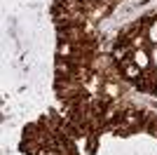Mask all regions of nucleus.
Here are the masks:
<instances>
[{
    "instance_id": "nucleus-1",
    "label": "nucleus",
    "mask_w": 157,
    "mask_h": 155,
    "mask_svg": "<svg viewBox=\"0 0 157 155\" xmlns=\"http://www.w3.org/2000/svg\"><path fill=\"white\" fill-rule=\"evenodd\" d=\"M134 64H136L138 68H145V66L150 64V61H148V54H145L143 50H136L134 52Z\"/></svg>"
},
{
    "instance_id": "nucleus-2",
    "label": "nucleus",
    "mask_w": 157,
    "mask_h": 155,
    "mask_svg": "<svg viewBox=\"0 0 157 155\" xmlns=\"http://www.w3.org/2000/svg\"><path fill=\"white\" fill-rule=\"evenodd\" d=\"M150 40H152V42H157V21L150 26Z\"/></svg>"
},
{
    "instance_id": "nucleus-3",
    "label": "nucleus",
    "mask_w": 157,
    "mask_h": 155,
    "mask_svg": "<svg viewBox=\"0 0 157 155\" xmlns=\"http://www.w3.org/2000/svg\"><path fill=\"white\" fill-rule=\"evenodd\" d=\"M138 71H141L138 66H129V68H127V75H129V78H134V75H138Z\"/></svg>"
}]
</instances>
